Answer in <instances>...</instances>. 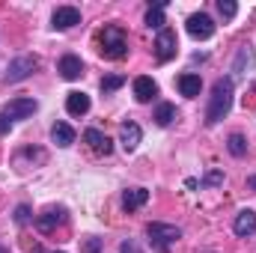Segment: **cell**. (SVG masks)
Wrapping results in <instances>:
<instances>
[{
    "label": "cell",
    "instance_id": "obj_17",
    "mask_svg": "<svg viewBox=\"0 0 256 253\" xmlns=\"http://www.w3.org/2000/svg\"><path fill=\"white\" fill-rule=\"evenodd\" d=\"M66 110H68L72 116H84V114L90 110V96H86V92H78V90L68 92V96H66Z\"/></svg>",
    "mask_w": 256,
    "mask_h": 253
},
{
    "label": "cell",
    "instance_id": "obj_5",
    "mask_svg": "<svg viewBox=\"0 0 256 253\" xmlns=\"http://www.w3.org/2000/svg\"><path fill=\"white\" fill-rule=\"evenodd\" d=\"M36 66H39V57H36V54H21V57H15V60L9 63V72H6V84H18V80L30 78Z\"/></svg>",
    "mask_w": 256,
    "mask_h": 253
},
{
    "label": "cell",
    "instance_id": "obj_9",
    "mask_svg": "<svg viewBox=\"0 0 256 253\" xmlns=\"http://www.w3.org/2000/svg\"><path fill=\"white\" fill-rule=\"evenodd\" d=\"M256 63V54H254V48L250 45H242L238 48V54H236V60H232V84H236V78H244L248 74V68H254Z\"/></svg>",
    "mask_w": 256,
    "mask_h": 253
},
{
    "label": "cell",
    "instance_id": "obj_26",
    "mask_svg": "<svg viewBox=\"0 0 256 253\" xmlns=\"http://www.w3.org/2000/svg\"><path fill=\"white\" fill-rule=\"evenodd\" d=\"M98 250H102V242H98V238H86L84 253H98Z\"/></svg>",
    "mask_w": 256,
    "mask_h": 253
},
{
    "label": "cell",
    "instance_id": "obj_16",
    "mask_svg": "<svg viewBox=\"0 0 256 253\" xmlns=\"http://www.w3.org/2000/svg\"><path fill=\"white\" fill-rule=\"evenodd\" d=\"M179 92L185 96V98H196L200 96V90H202V80H200V74H194V72H185V74H179Z\"/></svg>",
    "mask_w": 256,
    "mask_h": 253
},
{
    "label": "cell",
    "instance_id": "obj_23",
    "mask_svg": "<svg viewBox=\"0 0 256 253\" xmlns=\"http://www.w3.org/2000/svg\"><path fill=\"white\" fill-rule=\"evenodd\" d=\"M122 84H126L122 74H108V78H102V92H104V96H108V92H116Z\"/></svg>",
    "mask_w": 256,
    "mask_h": 253
},
{
    "label": "cell",
    "instance_id": "obj_21",
    "mask_svg": "<svg viewBox=\"0 0 256 253\" xmlns=\"http://www.w3.org/2000/svg\"><path fill=\"white\" fill-rule=\"evenodd\" d=\"M173 120H176V104H170V102H161V104H158V110H155V122H158L161 128H167Z\"/></svg>",
    "mask_w": 256,
    "mask_h": 253
},
{
    "label": "cell",
    "instance_id": "obj_18",
    "mask_svg": "<svg viewBox=\"0 0 256 253\" xmlns=\"http://www.w3.org/2000/svg\"><path fill=\"white\" fill-rule=\"evenodd\" d=\"M149 202V190L146 188H128L122 194V208L126 212H134V208H140V206H146Z\"/></svg>",
    "mask_w": 256,
    "mask_h": 253
},
{
    "label": "cell",
    "instance_id": "obj_13",
    "mask_svg": "<svg viewBox=\"0 0 256 253\" xmlns=\"http://www.w3.org/2000/svg\"><path fill=\"white\" fill-rule=\"evenodd\" d=\"M140 137H143V131H140L137 122H122V128H120V146L126 152H134L140 146Z\"/></svg>",
    "mask_w": 256,
    "mask_h": 253
},
{
    "label": "cell",
    "instance_id": "obj_31",
    "mask_svg": "<svg viewBox=\"0 0 256 253\" xmlns=\"http://www.w3.org/2000/svg\"><path fill=\"white\" fill-rule=\"evenodd\" d=\"M54 253H63V250H54Z\"/></svg>",
    "mask_w": 256,
    "mask_h": 253
},
{
    "label": "cell",
    "instance_id": "obj_7",
    "mask_svg": "<svg viewBox=\"0 0 256 253\" xmlns=\"http://www.w3.org/2000/svg\"><path fill=\"white\" fill-rule=\"evenodd\" d=\"M176 48H179V42H176V33H173L170 27L158 30V36H155V57H158V63H167V60H173V57H176Z\"/></svg>",
    "mask_w": 256,
    "mask_h": 253
},
{
    "label": "cell",
    "instance_id": "obj_11",
    "mask_svg": "<svg viewBox=\"0 0 256 253\" xmlns=\"http://www.w3.org/2000/svg\"><path fill=\"white\" fill-rule=\"evenodd\" d=\"M155 96H158V84H155L149 74H140V78H134V98H137L140 104L152 102Z\"/></svg>",
    "mask_w": 256,
    "mask_h": 253
},
{
    "label": "cell",
    "instance_id": "obj_10",
    "mask_svg": "<svg viewBox=\"0 0 256 253\" xmlns=\"http://www.w3.org/2000/svg\"><path fill=\"white\" fill-rule=\"evenodd\" d=\"M84 140L90 143L92 152H98V155H104V158L114 152V140H110L108 134H102L98 128H86V131H84Z\"/></svg>",
    "mask_w": 256,
    "mask_h": 253
},
{
    "label": "cell",
    "instance_id": "obj_8",
    "mask_svg": "<svg viewBox=\"0 0 256 253\" xmlns=\"http://www.w3.org/2000/svg\"><path fill=\"white\" fill-rule=\"evenodd\" d=\"M74 24H80V12L74 6H57L54 9V15H51V27L54 30H68Z\"/></svg>",
    "mask_w": 256,
    "mask_h": 253
},
{
    "label": "cell",
    "instance_id": "obj_12",
    "mask_svg": "<svg viewBox=\"0 0 256 253\" xmlns=\"http://www.w3.org/2000/svg\"><path fill=\"white\" fill-rule=\"evenodd\" d=\"M232 232H236L238 238L254 236V232H256V212H250V208L238 212V214H236V220H232Z\"/></svg>",
    "mask_w": 256,
    "mask_h": 253
},
{
    "label": "cell",
    "instance_id": "obj_30",
    "mask_svg": "<svg viewBox=\"0 0 256 253\" xmlns=\"http://www.w3.org/2000/svg\"><path fill=\"white\" fill-rule=\"evenodd\" d=\"M248 185H250V188H256V176H250V179H248Z\"/></svg>",
    "mask_w": 256,
    "mask_h": 253
},
{
    "label": "cell",
    "instance_id": "obj_6",
    "mask_svg": "<svg viewBox=\"0 0 256 253\" xmlns=\"http://www.w3.org/2000/svg\"><path fill=\"white\" fill-rule=\"evenodd\" d=\"M36 108H39V102L36 98H27V96H21V98H12L0 114L12 122V120H30L33 114H36Z\"/></svg>",
    "mask_w": 256,
    "mask_h": 253
},
{
    "label": "cell",
    "instance_id": "obj_29",
    "mask_svg": "<svg viewBox=\"0 0 256 253\" xmlns=\"http://www.w3.org/2000/svg\"><path fill=\"white\" fill-rule=\"evenodd\" d=\"M122 253H140V250H137V248H134L131 242H126V244H122Z\"/></svg>",
    "mask_w": 256,
    "mask_h": 253
},
{
    "label": "cell",
    "instance_id": "obj_2",
    "mask_svg": "<svg viewBox=\"0 0 256 253\" xmlns=\"http://www.w3.org/2000/svg\"><path fill=\"white\" fill-rule=\"evenodd\" d=\"M98 51H102V57H108V60H126L128 57L126 30L116 27V24H108V27L98 33Z\"/></svg>",
    "mask_w": 256,
    "mask_h": 253
},
{
    "label": "cell",
    "instance_id": "obj_1",
    "mask_svg": "<svg viewBox=\"0 0 256 253\" xmlns=\"http://www.w3.org/2000/svg\"><path fill=\"white\" fill-rule=\"evenodd\" d=\"M232 96H236V84L232 78H218L214 86H212V96H208V108H206V126H218L230 108H232Z\"/></svg>",
    "mask_w": 256,
    "mask_h": 253
},
{
    "label": "cell",
    "instance_id": "obj_19",
    "mask_svg": "<svg viewBox=\"0 0 256 253\" xmlns=\"http://www.w3.org/2000/svg\"><path fill=\"white\" fill-rule=\"evenodd\" d=\"M164 9H167V0H161V3H155V6H149V12H146V27H155V30H164Z\"/></svg>",
    "mask_w": 256,
    "mask_h": 253
},
{
    "label": "cell",
    "instance_id": "obj_4",
    "mask_svg": "<svg viewBox=\"0 0 256 253\" xmlns=\"http://www.w3.org/2000/svg\"><path fill=\"white\" fill-rule=\"evenodd\" d=\"M185 30H188L191 39L206 42V39L214 36V21H212V15H206V12H194L191 18L185 21Z\"/></svg>",
    "mask_w": 256,
    "mask_h": 253
},
{
    "label": "cell",
    "instance_id": "obj_27",
    "mask_svg": "<svg viewBox=\"0 0 256 253\" xmlns=\"http://www.w3.org/2000/svg\"><path fill=\"white\" fill-rule=\"evenodd\" d=\"M220 182H224V173H220V170H212V173L206 176V185H220Z\"/></svg>",
    "mask_w": 256,
    "mask_h": 253
},
{
    "label": "cell",
    "instance_id": "obj_25",
    "mask_svg": "<svg viewBox=\"0 0 256 253\" xmlns=\"http://www.w3.org/2000/svg\"><path fill=\"white\" fill-rule=\"evenodd\" d=\"M27 220H30V208H27V206H18V208H15V224L24 226Z\"/></svg>",
    "mask_w": 256,
    "mask_h": 253
},
{
    "label": "cell",
    "instance_id": "obj_24",
    "mask_svg": "<svg viewBox=\"0 0 256 253\" xmlns=\"http://www.w3.org/2000/svg\"><path fill=\"white\" fill-rule=\"evenodd\" d=\"M218 12L230 21V18H236V15H238V3H232V0H218Z\"/></svg>",
    "mask_w": 256,
    "mask_h": 253
},
{
    "label": "cell",
    "instance_id": "obj_22",
    "mask_svg": "<svg viewBox=\"0 0 256 253\" xmlns=\"http://www.w3.org/2000/svg\"><path fill=\"white\" fill-rule=\"evenodd\" d=\"M226 149H230V155L242 158V155L248 152V140H244V134H230V140H226Z\"/></svg>",
    "mask_w": 256,
    "mask_h": 253
},
{
    "label": "cell",
    "instance_id": "obj_20",
    "mask_svg": "<svg viewBox=\"0 0 256 253\" xmlns=\"http://www.w3.org/2000/svg\"><path fill=\"white\" fill-rule=\"evenodd\" d=\"M51 140L57 143V146H72L74 143V131H72V126H66V122H57V126L51 128Z\"/></svg>",
    "mask_w": 256,
    "mask_h": 253
},
{
    "label": "cell",
    "instance_id": "obj_3",
    "mask_svg": "<svg viewBox=\"0 0 256 253\" xmlns=\"http://www.w3.org/2000/svg\"><path fill=\"white\" fill-rule=\"evenodd\" d=\"M146 236H149V244L155 248L158 253H170V248L182 238V230L173 226V224H149L146 226Z\"/></svg>",
    "mask_w": 256,
    "mask_h": 253
},
{
    "label": "cell",
    "instance_id": "obj_14",
    "mask_svg": "<svg viewBox=\"0 0 256 253\" xmlns=\"http://www.w3.org/2000/svg\"><path fill=\"white\" fill-rule=\"evenodd\" d=\"M60 224H66V208H48L45 214L36 218V230H39V232H51V230H57Z\"/></svg>",
    "mask_w": 256,
    "mask_h": 253
},
{
    "label": "cell",
    "instance_id": "obj_28",
    "mask_svg": "<svg viewBox=\"0 0 256 253\" xmlns=\"http://www.w3.org/2000/svg\"><path fill=\"white\" fill-rule=\"evenodd\" d=\"M9 128H12V122H9V120H6V116H3V114H0V134H6V131H9Z\"/></svg>",
    "mask_w": 256,
    "mask_h": 253
},
{
    "label": "cell",
    "instance_id": "obj_15",
    "mask_svg": "<svg viewBox=\"0 0 256 253\" xmlns=\"http://www.w3.org/2000/svg\"><path fill=\"white\" fill-rule=\"evenodd\" d=\"M57 72H60V78H66V80H78L84 74V63H80V57L66 54L63 60L57 63Z\"/></svg>",
    "mask_w": 256,
    "mask_h": 253
}]
</instances>
